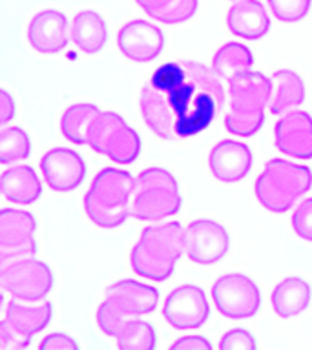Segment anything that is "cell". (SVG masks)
Here are the masks:
<instances>
[{"label": "cell", "instance_id": "4fadbf2b", "mask_svg": "<svg viewBox=\"0 0 312 350\" xmlns=\"http://www.w3.org/2000/svg\"><path fill=\"white\" fill-rule=\"evenodd\" d=\"M163 316L175 330H196L210 317L207 294L197 284H181L166 295Z\"/></svg>", "mask_w": 312, "mask_h": 350}, {"label": "cell", "instance_id": "e575fe53", "mask_svg": "<svg viewBox=\"0 0 312 350\" xmlns=\"http://www.w3.org/2000/svg\"><path fill=\"white\" fill-rule=\"evenodd\" d=\"M212 347L213 345L203 336H183L170 345V349L177 350H212Z\"/></svg>", "mask_w": 312, "mask_h": 350}, {"label": "cell", "instance_id": "836d02e7", "mask_svg": "<svg viewBox=\"0 0 312 350\" xmlns=\"http://www.w3.org/2000/svg\"><path fill=\"white\" fill-rule=\"evenodd\" d=\"M38 349H79V343L66 332H51L38 343Z\"/></svg>", "mask_w": 312, "mask_h": 350}, {"label": "cell", "instance_id": "52a82bcc", "mask_svg": "<svg viewBox=\"0 0 312 350\" xmlns=\"http://www.w3.org/2000/svg\"><path fill=\"white\" fill-rule=\"evenodd\" d=\"M183 197L172 172L164 168H146L135 177L131 196V217L141 223H155L174 217L181 210Z\"/></svg>", "mask_w": 312, "mask_h": 350}, {"label": "cell", "instance_id": "277c9868", "mask_svg": "<svg viewBox=\"0 0 312 350\" xmlns=\"http://www.w3.org/2000/svg\"><path fill=\"white\" fill-rule=\"evenodd\" d=\"M229 97L224 128L232 135L252 137L265 122V106L272 98V81L259 71H241L229 81Z\"/></svg>", "mask_w": 312, "mask_h": 350}, {"label": "cell", "instance_id": "6da1fadb", "mask_svg": "<svg viewBox=\"0 0 312 350\" xmlns=\"http://www.w3.org/2000/svg\"><path fill=\"white\" fill-rule=\"evenodd\" d=\"M226 93L221 77L190 59L168 60L153 71L141 90L139 108L144 124L161 139H188L212 124Z\"/></svg>", "mask_w": 312, "mask_h": 350}, {"label": "cell", "instance_id": "5b68a950", "mask_svg": "<svg viewBox=\"0 0 312 350\" xmlns=\"http://www.w3.org/2000/svg\"><path fill=\"white\" fill-rule=\"evenodd\" d=\"M159 305V292L135 279H120L106 288L95 319L97 327L108 338H117L126 323L152 314Z\"/></svg>", "mask_w": 312, "mask_h": 350}, {"label": "cell", "instance_id": "f1b7e54d", "mask_svg": "<svg viewBox=\"0 0 312 350\" xmlns=\"http://www.w3.org/2000/svg\"><path fill=\"white\" fill-rule=\"evenodd\" d=\"M31 153V139L18 126L4 128L0 133V163L13 164L26 161Z\"/></svg>", "mask_w": 312, "mask_h": 350}, {"label": "cell", "instance_id": "d6a6232c", "mask_svg": "<svg viewBox=\"0 0 312 350\" xmlns=\"http://www.w3.org/2000/svg\"><path fill=\"white\" fill-rule=\"evenodd\" d=\"M31 345V339L24 338L15 328L10 327V323L2 321L0 325V350H24Z\"/></svg>", "mask_w": 312, "mask_h": 350}, {"label": "cell", "instance_id": "cb8c5ba5", "mask_svg": "<svg viewBox=\"0 0 312 350\" xmlns=\"http://www.w3.org/2000/svg\"><path fill=\"white\" fill-rule=\"evenodd\" d=\"M270 81H272V98L268 108L272 115H283L305 103V84L296 71H274Z\"/></svg>", "mask_w": 312, "mask_h": 350}, {"label": "cell", "instance_id": "3957f363", "mask_svg": "<svg viewBox=\"0 0 312 350\" xmlns=\"http://www.w3.org/2000/svg\"><path fill=\"white\" fill-rule=\"evenodd\" d=\"M133 190L135 179L126 170L103 168L84 193V213L99 228H117L131 215Z\"/></svg>", "mask_w": 312, "mask_h": 350}, {"label": "cell", "instance_id": "484cf974", "mask_svg": "<svg viewBox=\"0 0 312 350\" xmlns=\"http://www.w3.org/2000/svg\"><path fill=\"white\" fill-rule=\"evenodd\" d=\"M135 2L150 18L166 26L188 22L199 8V0H135Z\"/></svg>", "mask_w": 312, "mask_h": 350}, {"label": "cell", "instance_id": "1f68e13d", "mask_svg": "<svg viewBox=\"0 0 312 350\" xmlns=\"http://www.w3.org/2000/svg\"><path fill=\"white\" fill-rule=\"evenodd\" d=\"M256 347V339L245 328H232L219 341L221 350H254Z\"/></svg>", "mask_w": 312, "mask_h": 350}, {"label": "cell", "instance_id": "4dcf8cb0", "mask_svg": "<svg viewBox=\"0 0 312 350\" xmlns=\"http://www.w3.org/2000/svg\"><path fill=\"white\" fill-rule=\"evenodd\" d=\"M292 230L300 239L312 243V197L301 201L290 219Z\"/></svg>", "mask_w": 312, "mask_h": 350}, {"label": "cell", "instance_id": "f546056e", "mask_svg": "<svg viewBox=\"0 0 312 350\" xmlns=\"http://www.w3.org/2000/svg\"><path fill=\"white\" fill-rule=\"evenodd\" d=\"M267 2L272 15L285 24L303 21L312 8V0H267Z\"/></svg>", "mask_w": 312, "mask_h": 350}, {"label": "cell", "instance_id": "9c48e42d", "mask_svg": "<svg viewBox=\"0 0 312 350\" xmlns=\"http://www.w3.org/2000/svg\"><path fill=\"white\" fill-rule=\"evenodd\" d=\"M213 305L219 314L234 321L250 319L261 308V292L246 273H224L212 284Z\"/></svg>", "mask_w": 312, "mask_h": 350}, {"label": "cell", "instance_id": "9a60e30c", "mask_svg": "<svg viewBox=\"0 0 312 350\" xmlns=\"http://www.w3.org/2000/svg\"><path fill=\"white\" fill-rule=\"evenodd\" d=\"M117 48L130 62H152L163 53L164 33L152 22L135 18L120 26L117 33Z\"/></svg>", "mask_w": 312, "mask_h": 350}, {"label": "cell", "instance_id": "ba28073f", "mask_svg": "<svg viewBox=\"0 0 312 350\" xmlns=\"http://www.w3.org/2000/svg\"><path fill=\"white\" fill-rule=\"evenodd\" d=\"M88 146L117 164H131L141 153V137L119 113L103 111L90 131Z\"/></svg>", "mask_w": 312, "mask_h": 350}, {"label": "cell", "instance_id": "d590c367", "mask_svg": "<svg viewBox=\"0 0 312 350\" xmlns=\"http://www.w3.org/2000/svg\"><path fill=\"white\" fill-rule=\"evenodd\" d=\"M15 100H13V97H11L8 90H2V93H0V122L8 124L15 117Z\"/></svg>", "mask_w": 312, "mask_h": 350}, {"label": "cell", "instance_id": "7a4b0ae2", "mask_svg": "<svg viewBox=\"0 0 312 350\" xmlns=\"http://www.w3.org/2000/svg\"><path fill=\"white\" fill-rule=\"evenodd\" d=\"M185 254V228L177 221L152 224L142 230L130 252L131 270L150 281L163 283L172 278Z\"/></svg>", "mask_w": 312, "mask_h": 350}, {"label": "cell", "instance_id": "44dd1931", "mask_svg": "<svg viewBox=\"0 0 312 350\" xmlns=\"http://www.w3.org/2000/svg\"><path fill=\"white\" fill-rule=\"evenodd\" d=\"M312 286L307 279L300 275H290L279 281L270 294V305L276 316L292 319L300 316L311 306Z\"/></svg>", "mask_w": 312, "mask_h": 350}, {"label": "cell", "instance_id": "7402d4cb", "mask_svg": "<svg viewBox=\"0 0 312 350\" xmlns=\"http://www.w3.org/2000/svg\"><path fill=\"white\" fill-rule=\"evenodd\" d=\"M71 40L82 53L97 55L108 44V26L101 13L79 11L71 22Z\"/></svg>", "mask_w": 312, "mask_h": 350}, {"label": "cell", "instance_id": "8d00e7d4", "mask_svg": "<svg viewBox=\"0 0 312 350\" xmlns=\"http://www.w3.org/2000/svg\"><path fill=\"white\" fill-rule=\"evenodd\" d=\"M232 2H234V0H232Z\"/></svg>", "mask_w": 312, "mask_h": 350}, {"label": "cell", "instance_id": "d4e9b609", "mask_svg": "<svg viewBox=\"0 0 312 350\" xmlns=\"http://www.w3.org/2000/svg\"><path fill=\"white\" fill-rule=\"evenodd\" d=\"M101 113L103 111L95 104L81 103L70 106L60 117V131L66 141L73 144H88L93 122Z\"/></svg>", "mask_w": 312, "mask_h": 350}, {"label": "cell", "instance_id": "30bf717a", "mask_svg": "<svg viewBox=\"0 0 312 350\" xmlns=\"http://www.w3.org/2000/svg\"><path fill=\"white\" fill-rule=\"evenodd\" d=\"M0 284L16 299L42 301L53 288V272L48 262L27 257L2 265Z\"/></svg>", "mask_w": 312, "mask_h": 350}, {"label": "cell", "instance_id": "e0dca14e", "mask_svg": "<svg viewBox=\"0 0 312 350\" xmlns=\"http://www.w3.org/2000/svg\"><path fill=\"white\" fill-rule=\"evenodd\" d=\"M274 142L279 152L300 161L312 159V115L290 109L274 126Z\"/></svg>", "mask_w": 312, "mask_h": 350}, {"label": "cell", "instance_id": "ffe728a7", "mask_svg": "<svg viewBox=\"0 0 312 350\" xmlns=\"http://www.w3.org/2000/svg\"><path fill=\"white\" fill-rule=\"evenodd\" d=\"M51 316L53 305L49 301H22L13 297L5 306L4 321L10 323V327L15 328L24 338L33 339L35 334L42 332L48 327Z\"/></svg>", "mask_w": 312, "mask_h": 350}, {"label": "cell", "instance_id": "4316f807", "mask_svg": "<svg viewBox=\"0 0 312 350\" xmlns=\"http://www.w3.org/2000/svg\"><path fill=\"white\" fill-rule=\"evenodd\" d=\"M252 66H254L252 49L239 42H226L213 53L212 59V70L226 82L241 71L252 70Z\"/></svg>", "mask_w": 312, "mask_h": 350}, {"label": "cell", "instance_id": "ac0fdd59", "mask_svg": "<svg viewBox=\"0 0 312 350\" xmlns=\"http://www.w3.org/2000/svg\"><path fill=\"white\" fill-rule=\"evenodd\" d=\"M252 163H254V155L250 148L245 142L234 139L219 141L208 155V166L213 179L224 185H234L245 179L252 170Z\"/></svg>", "mask_w": 312, "mask_h": 350}, {"label": "cell", "instance_id": "7c38bea8", "mask_svg": "<svg viewBox=\"0 0 312 350\" xmlns=\"http://www.w3.org/2000/svg\"><path fill=\"white\" fill-rule=\"evenodd\" d=\"M229 230L213 219H196L185 228V254L196 265L212 267L229 254Z\"/></svg>", "mask_w": 312, "mask_h": 350}, {"label": "cell", "instance_id": "8fae6325", "mask_svg": "<svg viewBox=\"0 0 312 350\" xmlns=\"http://www.w3.org/2000/svg\"><path fill=\"white\" fill-rule=\"evenodd\" d=\"M37 219L26 210L4 208L0 212V262L37 256Z\"/></svg>", "mask_w": 312, "mask_h": 350}, {"label": "cell", "instance_id": "5bb4252c", "mask_svg": "<svg viewBox=\"0 0 312 350\" xmlns=\"http://www.w3.org/2000/svg\"><path fill=\"white\" fill-rule=\"evenodd\" d=\"M40 172L46 185L57 193L77 190L86 177V163L81 153L70 148H53L40 159Z\"/></svg>", "mask_w": 312, "mask_h": 350}, {"label": "cell", "instance_id": "603a6c76", "mask_svg": "<svg viewBox=\"0 0 312 350\" xmlns=\"http://www.w3.org/2000/svg\"><path fill=\"white\" fill-rule=\"evenodd\" d=\"M2 196L5 201L13 204H33L42 196V183L31 166L18 164V166L4 170Z\"/></svg>", "mask_w": 312, "mask_h": 350}, {"label": "cell", "instance_id": "d6986e66", "mask_svg": "<svg viewBox=\"0 0 312 350\" xmlns=\"http://www.w3.org/2000/svg\"><path fill=\"white\" fill-rule=\"evenodd\" d=\"M230 33L245 40H261L270 31V16L259 0H235L226 13Z\"/></svg>", "mask_w": 312, "mask_h": 350}, {"label": "cell", "instance_id": "2e32d148", "mask_svg": "<svg viewBox=\"0 0 312 350\" xmlns=\"http://www.w3.org/2000/svg\"><path fill=\"white\" fill-rule=\"evenodd\" d=\"M26 37L29 46L37 53H60L68 46L71 38V27H68V16L59 10L38 11L27 24Z\"/></svg>", "mask_w": 312, "mask_h": 350}, {"label": "cell", "instance_id": "8992f818", "mask_svg": "<svg viewBox=\"0 0 312 350\" xmlns=\"http://www.w3.org/2000/svg\"><path fill=\"white\" fill-rule=\"evenodd\" d=\"M312 188V170L285 159H270L256 179L257 202L272 213H285Z\"/></svg>", "mask_w": 312, "mask_h": 350}, {"label": "cell", "instance_id": "83f0119b", "mask_svg": "<svg viewBox=\"0 0 312 350\" xmlns=\"http://www.w3.org/2000/svg\"><path fill=\"white\" fill-rule=\"evenodd\" d=\"M115 341L122 350H153L157 347V334L150 323L135 317L126 323Z\"/></svg>", "mask_w": 312, "mask_h": 350}]
</instances>
